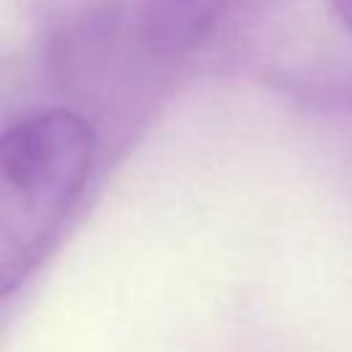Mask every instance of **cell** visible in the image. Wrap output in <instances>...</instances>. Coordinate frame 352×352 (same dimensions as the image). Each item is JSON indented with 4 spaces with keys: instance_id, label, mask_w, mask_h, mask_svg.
Segmentation results:
<instances>
[{
    "instance_id": "cell-1",
    "label": "cell",
    "mask_w": 352,
    "mask_h": 352,
    "mask_svg": "<svg viewBox=\"0 0 352 352\" xmlns=\"http://www.w3.org/2000/svg\"><path fill=\"white\" fill-rule=\"evenodd\" d=\"M96 129L69 107H50L0 129V302L19 289L82 198Z\"/></svg>"
},
{
    "instance_id": "cell-2",
    "label": "cell",
    "mask_w": 352,
    "mask_h": 352,
    "mask_svg": "<svg viewBox=\"0 0 352 352\" xmlns=\"http://www.w3.org/2000/svg\"><path fill=\"white\" fill-rule=\"evenodd\" d=\"M245 0H132L138 50L160 66L206 50L242 11Z\"/></svg>"
},
{
    "instance_id": "cell-3",
    "label": "cell",
    "mask_w": 352,
    "mask_h": 352,
    "mask_svg": "<svg viewBox=\"0 0 352 352\" xmlns=\"http://www.w3.org/2000/svg\"><path fill=\"white\" fill-rule=\"evenodd\" d=\"M121 25V0H60L44 33L52 72L69 88L88 82L113 58Z\"/></svg>"
},
{
    "instance_id": "cell-4",
    "label": "cell",
    "mask_w": 352,
    "mask_h": 352,
    "mask_svg": "<svg viewBox=\"0 0 352 352\" xmlns=\"http://www.w3.org/2000/svg\"><path fill=\"white\" fill-rule=\"evenodd\" d=\"M330 6H333L336 19L341 22V28L352 36V0H330Z\"/></svg>"
}]
</instances>
